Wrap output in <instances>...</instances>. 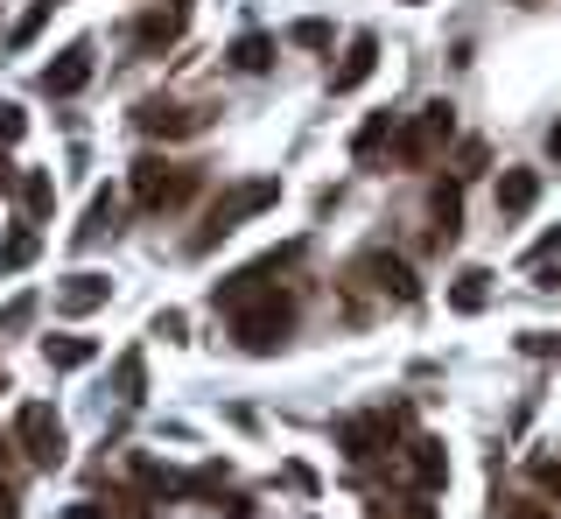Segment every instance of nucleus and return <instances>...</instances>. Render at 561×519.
<instances>
[{"mask_svg": "<svg viewBox=\"0 0 561 519\" xmlns=\"http://www.w3.org/2000/svg\"><path fill=\"white\" fill-rule=\"evenodd\" d=\"M295 331V302L280 296V288H253L245 302H232V337H239V351H253V358H267L280 351Z\"/></svg>", "mask_w": 561, "mask_h": 519, "instance_id": "obj_1", "label": "nucleus"}, {"mask_svg": "<svg viewBox=\"0 0 561 519\" xmlns=\"http://www.w3.org/2000/svg\"><path fill=\"white\" fill-rule=\"evenodd\" d=\"M127 183H134V204H140V211H175V204H190V197L204 189V169L162 162V154H140Z\"/></svg>", "mask_w": 561, "mask_h": 519, "instance_id": "obj_2", "label": "nucleus"}, {"mask_svg": "<svg viewBox=\"0 0 561 519\" xmlns=\"http://www.w3.org/2000/svg\"><path fill=\"white\" fill-rule=\"evenodd\" d=\"M274 204H280V183H274V176H260V183H239L232 197H218V204H210V218H204V232L190 239V253H210V246H218V239H232L245 218L274 211Z\"/></svg>", "mask_w": 561, "mask_h": 519, "instance_id": "obj_3", "label": "nucleus"}, {"mask_svg": "<svg viewBox=\"0 0 561 519\" xmlns=\"http://www.w3.org/2000/svg\"><path fill=\"white\" fill-rule=\"evenodd\" d=\"M449 141H456V113L435 99V106H421L408 127H393V162H400V169H428Z\"/></svg>", "mask_w": 561, "mask_h": 519, "instance_id": "obj_4", "label": "nucleus"}, {"mask_svg": "<svg viewBox=\"0 0 561 519\" xmlns=\"http://www.w3.org/2000/svg\"><path fill=\"white\" fill-rule=\"evenodd\" d=\"M14 442H22V457L35 463V471H57L64 463V414L49 401H22V414H14Z\"/></svg>", "mask_w": 561, "mask_h": 519, "instance_id": "obj_5", "label": "nucleus"}, {"mask_svg": "<svg viewBox=\"0 0 561 519\" xmlns=\"http://www.w3.org/2000/svg\"><path fill=\"white\" fill-rule=\"evenodd\" d=\"M337 442H344L351 463H379L386 449H393V414H351L337 428Z\"/></svg>", "mask_w": 561, "mask_h": 519, "instance_id": "obj_6", "label": "nucleus"}, {"mask_svg": "<svg viewBox=\"0 0 561 519\" xmlns=\"http://www.w3.org/2000/svg\"><path fill=\"white\" fill-rule=\"evenodd\" d=\"M92 43H70V49H57V64H43V92L49 99H78L84 84H92Z\"/></svg>", "mask_w": 561, "mask_h": 519, "instance_id": "obj_7", "label": "nucleus"}, {"mask_svg": "<svg viewBox=\"0 0 561 519\" xmlns=\"http://www.w3.org/2000/svg\"><path fill=\"white\" fill-rule=\"evenodd\" d=\"M134 127L154 134V141H175V134H197L204 113L197 106H175V99H140V106H134Z\"/></svg>", "mask_w": 561, "mask_h": 519, "instance_id": "obj_8", "label": "nucleus"}, {"mask_svg": "<svg viewBox=\"0 0 561 519\" xmlns=\"http://www.w3.org/2000/svg\"><path fill=\"white\" fill-rule=\"evenodd\" d=\"M105 302H113V274H70L57 288V316H92Z\"/></svg>", "mask_w": 561, "mask_h": 519, "instance_id": "obj_9", "label": "nucleus"}, {"mask_svg": "<svg viewBox=\"0 0 561 519\" xmlns=\"http://www.w3.org/2000/svg\"><path fill=\"white\" fill-rule=\"evenodd\" d=\"M373 71H379V36H373V28H358V36H351V49H344V64L330 71V92H358Z\"/></svg>", "mask_w": 561, "mask_h": 519, "instance_id": "obj_10", "label": "nucleus"}, {"mask_svg": "<svg viewBox=\"0 0 561 519\" xmlns=\"http://www.w3.org/2000/svg\"><path fill=\"white\" fill-rule=\"evenodd\" d=\"M358 274H373V288H379V296H393V302H414L421 296L414 267H408V260H393V253H365Z\"/></svg>", "mask_w": 561, "mask_h": 519, "instance_id": "obj_11", "label": "nucleus"}, {"mask_svg": "<svg viewBox=\"0 0 561 519\" xmlns=\"http://www.w3.org/2000/svg\"><path fill=\"white\" fill-rule=\"evenodd\" d=\"M428 239L435 246H456V232H463V197H456V183H435L428 189Z\"/></svg>", "mask_w": 561, "mask_h": 519, "instance_id": "obj_12", "label": "nucleus"}, {"mask_svg": "<svg viewBox=\"0 0 561 519\" xmlns=\"http://www.w3.org/2000/svg\"><path fill=\"white\" fill-rule=\"evenodd\" d=\"M540 204V169H505L499 176V218H526Z\"/></svg>", "mask_w": 561, "mask_h": 519, "instance_id": "obj_13", "label": "nucleus"}, {"mask_svg": "<svg viewBox=\"0 0 561 519\" xmlns=\"http://www.w3.org/2000/svg\"><path fill=\"white\" fill-rule=\"evenodd\" d=\"M408 463H414V484H421V492H443V484H449V449L435 442V436H414L408 442Z\"/></svg>", "mask_w": 561, "mask_h": 519, "instance_id": "obj_14", "label": "nucleus"}, {"mask_svg": "<svg viewBox=\"0 0 561 519\" xmlns=\"http://www.w3.org/2000/svg\"><path fill=\"white\" fill-rule=\"evenodd\" d=\"M92 358H99L92 337H43V366H49V372H84Z\"/></svg>", "mask_w": 561, "mask_h": 519, "instance_id": "obj_15", "label": "nucleus"}, {"mask_svg": "<svg viewBox=\"0 0 561 519\" xmlns=\"http://www.w3.org/2000/svg\"><path fill=\"white\" fill-rule=\"evenodd\" d=\"M175 36H183V8H154L134 22V49H169Z\"/></svg>", "mask_w": 561, "mask_h": 519, "instance_id": "obj_16", "label": "nucleus"}, {"mask_svg": "<svg viewBox=\"0 0 561 519\" xmlns=\"http://www.w3.org/2000/svg\"><path fill=\"white\" fill-rule=\"evenodd\" d=\"M484 302H491V274L484 267H463V274H456V288H449V309H456V316H478Z\"/></svg>", "mask_w": 561, "mask_h": 519, "instance_id": "obj_17", "label": "nucleus"}, {"mask_svg": "<svg viewBox=\"0 0 561 519\" xmlns=\"http://www.w3.org/2000/svg\"><path fill=\"white\" fill-rule=\"evenodd\" d=\"M105 232H119V197L113 189L92 197V211H84V224H78V246H92V239H105Z\"/></svg>", "mask_w": 561, "mask_h": 519, "instance_id": "obj_18", "label": "nucleus"}, {"mask_svg": "<svg viewBox=\"0 0 561 519\" xmlns=\"http://www.w3.org/2000/svg\"><path fill=\"white\" fill-rule=\"evenodd\" d=\"M267 64H274V36H260V28H253V36H239V43H232V71L260 78Z\"/></svg>", "mask_w": 561, "mask_h": 519, "instance_id": "obj_19", "label": "nucleus"}, {"mask_svg": "<svg viewBox=\"0 0 561 519\" xmlns=\"http://www.w3.org/2000/svg\"><path fill=\"white\" fill-rule=\"evenodd\" d=\"M386 141H393V113H373L358 134H351V162H373V154H379Z\"/></svg>", "mask_w": 561, "mask_h": 519, "instance_id": "obj_20", "label": "nucleus"}, {"mask_svg": "<svg viewBox=\"0 0 561 519\" xmlns=\"http://www.w3.org/2000/svg\"><path fill=\"white\" fill-rule=\"evenodd\" d=\"M35 246H43V239H35V224H14V232L0 239V274H22L28 260H35Z\"/></svg>", "mask_w": 561, "mask_h": 519, "instance_id": "obj_21", "label": "nucleus"}, {"mask_svg": "<svg viewBox=\"0 0 561 519\" xmlns=\"http://www.w3.org/2000/svg\"><path fill=\"white\" fill-rule=\"evenodd\" d=\"M113 387H119V401H140V393H148V366H140V351H127L113 366Z\"/></svg>", "mask_w": 561, "mask_h": 519, "instance_id": "obj_22", "label": "nucleus"}, {"mask_svg": "<svg viewBox=\"0 0 561 519\" xmlns=\"http://www.w3.org/2000/svg\"><path fill=\"white\" fill-rule=\"evenodd\" d=\"M22 204H28V218H49V204H57V183H49L43 169H28V176H22Z\"/></svg>", "mask_w": 561, "mask_h": 519, "instance_id": "obj_23", "label": "nucleus"}, {"mask_svg": "<svg viewBox=\"0 0 561 519\" xmlns=\"http://www.w3.org/2000/svg\"><path fill=\"white\" fill-rule=\"evenodd\" d=\"M288 43H295V49H330V43H337V28L309 14V22H295V28H288Z\"/></svg>", "mask_w": 561, "mask_h": 519, "instance_id": "obj_24", "label": "nucleus"}, {"mask_svg": "<svg viewBox=\"0 0 561 519\" xmlns=\"http://www.w3.org/2000/svg\"><path fill=\"white\" fill-rule=\"evenodd\" d=\"M49 8H57V0H35V8L22 14V22H14V36H8V43H14V49H28L35 36H43V22H49Z\"/></svg>", "mask_w": 561, "mask_h": 519, "instance_id": "obj_25", "label": "nucleus"}, {"mask_svg": "<svg viewBox=\"0 0 561 519\" xmlns=\"http://www.w3.org/2000/svg\"><path fill=\"white\" fill-rule=\"evenodd\" d=\"M534 484H540L548 498H561V463H554V457H534Z\"/></svg>", "mask_w": 561, "mask_h": 519, "instance_id": "obj_26", "label": "nucleus"}, {"mask_svg": "<svg viewBox=\"0 0 561 519\" xmlns=\"http://www.w3.org/2000/svg\"><path fill=\"white\" fill-rule=\"evenodd\" d=\"M28 134V119H22V106H0V141H22Z\"/></svg>", "mask_w": 561, "mask_h": 519, "instance_id": "obj_27", "label": "nucleus"}, {"mask_svg": "<svg viewBox=\"0 0 561 519\" xmlns=\"http://www.w3.org/2000/svg\"><path fill=\"white\" fill-rule=\"evenodd\" d=\"M505 519H554V506H505Z\"/></svg>", "mask_w": 561, "mask_h": 519, "instance_id": "obj_28", "label": "nucleus"}, {"mask_svg": "<svg viewBox=\"0 0 561 519\" xmlns=\"http://www.w3.org/2000/svg\"><path fill=\"white\" fill-rule=\"evenodd\" d=\"M64 519H105V512H99V506H92V498H84V506H70V512H64Z\"/></svg>", "mask_w": 561, "mask_h": 519, "instance_id": "obj_29", "label": "nucleus"}, {"mask_svg": "<svg viewBox=\"0 0 561 519\" xmlns=\"http://www.w3.org/2000/svg\"><path fill=\"white\" fill-rule=\"evenodd\" d=\"M540 288H554V296H561V267H540Z\"/></svg>", "mask_w": 561, "mask_h": 519, "instance_id": "obj_30", "label": "nucleus"}, {"mask_svg": "<svg viewBox=\"0 0 561 519\" xmlns=\"http://www.w3.org/2000/svg\"><path fill=\"white\" fill-rule=\"evenodd\" d=\"M548 154H554V162H561V119H554V127H548Z\"/></svg>", "mask_w": 561, "mask_h": 519, "instance_id": "obj_31", "label": "nucleus"}, {"mask_svg": "<svg viewBox=\"0 0 561 519\" xmlns=\"http://www.w3.org/2000/svg\"><path fill=\"white\" fill-rule=\"evenodd\" d=\"M0 519H14V492H8V484H0Z\"/></svg>", "mask_w": 561, "mask_h": 519, "instance_id": "obj_32", "label": "nucleus"}, {"mask_svg": "<svg viewBox=\"0 0 561 519\" xmlns=\"http://www.w3.org/2000/svg\"><path fill=\"white\" fill-rule=\"evenodd\" d=\"M0 393H8V372H0Z\"/></svg>", "mask_w": 561, "mask_h": 519, "instance_id": "obj_33", "label": "nucleus"}, {"mask_svg": "<svg viewBox=\"0 0 561 519\" xmlns=\"http://www.w3.org/2000/svg\"><path fill=\"white\" fill-rule=\"evenodd\" d=\"M175 8H190V0H175Z\"/></svg>", "mask_w": 561, "mask_h": 519, "instance_id": "obj_34", "label": "nucleus"}, {"mask_svg": "<svg viewBox=\"0 0 561 519\" xmlns=\"http://www.w3.org/2000/svg\"><path fill=\"white\" fill-rule=\"evenodd\" d=\"M408 8H414V0H408Z\"/></svg>", "mask_w": 561, "mask_h": 519, "instance_id": "obj_35", "label": "nucleus"}, {"mask_svg": "<svg viewBox=\"0 0 561 519\" xmlns=\"http://www.w3.org/2000/svg\"><path fill=\"white\" fill-rule=\"evenodd\" d=\"M519 8H526V0H519Z\"/></svg>", "mask_w": 561, "mask_h": 519, "instance_id": "obj_36", "label": "nucleus"}]
</instances>
